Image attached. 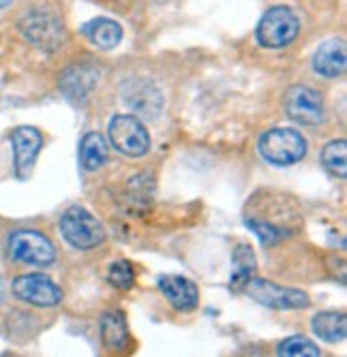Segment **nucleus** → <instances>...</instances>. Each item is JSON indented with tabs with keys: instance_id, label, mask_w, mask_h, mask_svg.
I'll use <instances>...</instances> for the list:
<instances>
[{
	"instance_id": "obj_14",
	"label": "nucleus",
	"mask_w": 347,
	"mask_h": 357,
	"mask_svg": "<svg viewBox=\"0 0 347 357\" xmlns=\"http://www.w3.org/2000/svg\"><path fill=\"white\" fill-rule=\"evenodd\" d=\"M159 289L163 291L168 302L180 312L193 310L200 302L198 287L189 278H182V276H163L159 280Z\"/></svg>"
},
{
	"instance_id": "obj_9",
	"label": "nucleus",
	"mask_w": 347,
	"mask_h": 357,
	"mask_svg": "<svg viewBox=\"0 0 347 357\" xmlns=\"http://www.w3.org/2000/svg\"><path fill=\"white\" fill-rule=\"evenodd\" d=\"M13 294L17 300L41 306V308H52L62 302V291L43 274L17 276L13 280Z\"/></svg>"
},
{
	"instance_id": "obj_22",
	"label": "nucleus",
	"mask_w": 347,
	"mask_h": 357,
	"mask_svg": "<svg viewBox=\"0 0 347 357\" xmlns=\"http://www.w3.org/2000/svg\"><path fill=\"white\" fill-rule=\"evenodd\" d=\"M110 282L118 289H131L133 282H135V274H133V268L127 264V261H116L110 266Z\"/></svg>"
},
{
	"instance_id": "obj_15",
	"label": "nucleus",
	"mask_w": 347,
	"mask_h": 357,
	"mask_svg": "<svg viewBox=\"0 0 347 357\" xmlns=\"http://www.w3.org/2000/svg\"><path fill=\"white\" fill-rule=\"evenodd\" d=\"M101 340L108 351H124L131 342L127 319L120 310L105 312L101 319Z\"/></svg>"
},
{
	"instance_id": "obj_19",
	"label": "nucleus",
	"mask_w": 347,
	"mask_h": 357,
	"mask_svg": "<svg viewBox=\"0 0 347 357\" xmlns=\"http://www.w3.org/2000/svg\"><path fill=\"white\" fill-rule=\"evenodd\" d=\"M234 274H232V289H240L244 287L256 274V255L246 244H240L234 250Z\"/></svg>"
},
{
	"instance_id": "obj_11",
	"label": "nucleus",
	"mask_w": 347,
	"mask_h": 357,
	"mask_svg": "<svg viewBox=\"0 0 347 357\" xmlns=\"http://www.w3.org/2000/svg\"><path fill=\"white\" fill-rule=\"evenodd\" d=\"M11 146L15 158V174L17 178L26 180L35 167V160L43 146V137L33 126H20L11 133Z\"/></svg>"
},
{
	"instance_id": "obj_5",
	"label": "nucleus",
	"mask_w": 347,
	"mask_h": 357,
	"mask_svg": "<svg viewBox=\"0 0 347 357\" xmlns=\"http://www.w3.org/2000/svg\"><path fill=\"white\" fill-rule=\"evenodd\" d=\"M22 35L41 52H56L65 43V26L47 11H33L20 22Z\"/></svg>"
},
{
	"instance_id": "obj_17",
	"label": "nucleus",
	"mask_w": 347,
	"mask_h": 357,
	"mask_svg": "<svg viewBox=\"0 0 347 357\" xmlns=\"http://www.w3.org/2000/svg\"><path fill=\"white\" fill-rule=\"evenodd\" d=\"M311 328L322 340L334 344V342L345 340L347 336V319L343 312H320L313 317Z\"/></svg>"
},
{
	"instance_id": "obj_1",
	"label": "nucleus",
	"mask_w": 347,
	"mask_h": 357,
	"mask_svg": "<svg viewBox=\"0 0 347 357\" xmlns=\"http://www.w3.org/2000/svg\"><path fill=\"white\" fill-rule=\"evenodd\" d=\"M260 152L272 165H294L307 154V139L296 128H272L262 135Z\"/></svg>"
},
{
	"instance_id": "obj_2",
	"label": "nucleus",
	"mask_w": 347,
	"mask_h": 357,
	"mask_svg": "<svg viewBox=\"0 0 347 357\" xmlns=\"http://www.w3.org/2000/svg\"><path fill=\"white\" fill-rule=\"evenodd\" d=\"M60 231L73 248H80V250L94 248V246L103 244V240H105L103 225L88 210H84L80 206H73L62 214Z\"/></svg>"
},
{
	"instance_id": "obj_21",
	"label": "nucleus",
	"mask_w": 347,
	"mask_h": 357,
	"mask_svg": "<svg viewBox=\"0 0 347 357\" xmlns=\"http://www.w3.org/2000/svg\"><path fill=\"white\" fill-rule=\"evenodd\" d=\"M276 355L279 357H320V349L313 340L304 336H292L279 344Z\"/></svg>"
},
{
	"instance_id": "obj_10",
	"label": "nucleus",
	"mask_w": 347,
	"mask_h": 357,
	"mask_svg": "<svg viewBox=\"0 0 347 357\" xmlns=\"http://www.w3.org/2000/svg\"><path fill=\"white\" fill-rule=\"evenodd\" d=\"M122 99L127 103V107H131L135 114L148 116V118H154L161 112V105H163L159 88L150 79H142V77H133L124 82Z\"/></svg>"
},
{
	"instance_id": "obj_8",
	"label": "nucleus",
	"mask_w": 347,
	"mask_h": 357,
	"mask_svg": "<svg viewBox=\"0 0 347 357\" xmlns=\"http://www.w3.org/2000/svg\"><path fill=\"white\" fill-rule=\"evenodd\" d=\"M286 112L300 124H320L326 118L324 99L318 90L309 86H294L286 94Z\"/></svg>"
},
{
	"instance_id": "obj_3",
	"label": "nucleus",
	"mask_w": 347,
	"mask_h": 357,
	"mask_svg": "<svg viewBox=\"0 0 347 357\" xmlns=\"http://www.w3.org/2000/svg\"><path fill=\"white\" fill-rule=\"evenodd\" d=\"M300 30L298 17L288 7H272L264 13L258 24V41L268 50H279L290 45Z\"/></svg>"
},
{
	"instance_id": "obj_16",
	"label": "nucleus",
	"mask_w": 347,
	"mask_h": 357,
	"mask_svg": "<svg viewBox=\"0 0 347 357\" xmlns=\"http://www.w3.org/2000/svg\"><path fill=\"white\" fill-rule=\"evenodd\" d=\"M82 32L88 37V41L99 50H114L122 39V26L108 17H97L88 22L82 28Z\"/></svg>"
},
{
	"instance_id": "obj_23",
	"label": "nucleus",
	"mask_w": 347,
	"mask_h": 357,
	"mask_svg": "<svg viewBox=\"0 0 347 357\" xmlns=\"http://www.w3.org/2000/svg\"><path fill=\"white\" fill-rule=\"evenodd\" d=\"M9 3H11V0H0V9H5V7H7Z\"/></svg>"
},
{
	"instance_id": "obj_20",
	"label": "nucleus",
	"mask_w": 347,
	"mask_h": 357,
	"mask_svg": "<svg viewBox=\"0 0 347 357\" xmlns=\"http://www.w3.org/2000/svg\"><path fill=\"white\" fill-rule=\"evenodd\" d=\"M322 160L328 172H332L339 178H345L347 176V144H345V139L330 142L322 152Z\"/></svg>"
},
{
	"instance_id": "obj_24",
	"label": "nucleus",
	"mask_w": 347,
	"mask_h": 357,
	"mask_svg": "<svg viewBox=\"0 0 347 357\" xmlns=\"http://www.w3.org/2000/svg\"><path fill=\"white\" fill-rule=\"evenodd\" d=\"M3 296H5V291H3V282H0V302H3Z\"/></svg>"
},
{
	"instance_id": "obj_12",
	"label": "nucleus",
	"mask_w": 347,
	"mask_h": 357,
	"mask_svg": "<svg viewBox=\"0 0 347 357\" xmlns=\"http://www.w3.org/2000/svg\"><path fill=\"white\" fill-rule=\"evenodd\" d=\"M99 82V71L90 64H75L60 75V90L73 103H84Z\"/></svg>"
},
{
	"instance_id": "obj_7",
	"label": "nucleus",
	"mask_w": 347,
	"mask_h": 357,
	"mask_svg": "<svg viewBox=\"0 0 347 357\" xmlns=\"http://www.w3.org/2000/svg\"><path fill=\"white\" fill-rule=\"evenodd\" d=\"M244 291L256 302L276 308V310H298V308L309 306V298H307V294H302V291L279 287L274 282H268V280H262L256 276L244 284Z\"/></svg>"
},
{
	"instance_id": "obj_25",
	"label": "nucleus",
	"mask_w": 347,
	"mask_h": 357,
	"mask_svg": "<svg viewBox=\"0 0 347 357\" xmlns=\"http://www.w3.org/2000/svg\"><path fill=\"white\" fill-rule=\"evenodd\" d=\"M5 357H15V355H5Z\"/></svg>"
},
{
	"instance_id": "obj_6",
	"label": "nucleus",
	"mask_w": 347,
	"mask_h": 357,
	"mask_svg": "<svg viewBox=\"0 0 347 357\" xmlns=\"http://www.w3.org/2000/svg\"><path fill=\"white\" fill-rule=\"evenodd\" d=\"M9 252L15 261L28 266H50L56 259L52 240L33 229H20L9 238Z\"/></svg>"
},
{
	"instance_id": "obj_4",
	"label": "nucleus",
	"mask_w": 347,
	"mask_h": 357,
	"mask_svg": "<svg viewBox=\"0 0 347 357\" xmlns=\"http://www.w3.org/2000/svg\"><path fill=\"white\" fill-rule=\"evenodd\" d=\"M110 142L127 156H144L150 150V135L140 118L120 114L110 120Z\"/></svg>"
},
{
	"instance_id": "obj_18",
	"label": "nucleus",
	"mask_w": 347,
	"mask_h": 357,
	"mask_svg": "<svg viewBox=\"0 0 347 357\" xmlns=\"http://www.w3.org/2000/svg\"><path fill=\"white\" fill-rule=\"evenodd\" d=\"M108 142L103 139V135L99 133H88L82 137L80 144V160H82V167L88 172H97L99 167L105 165L108 160Z\"/></svg>"
},
{
	"instance_id": "obj_13",
	"label": "nucleus",
	"mask_w": 347,
	"mask_h": 357,
	"mask_svg": "<svg viewBox=\"0 0 347 357\" xmlns=\"http://www.w3.org/2000/svg\"><path fill=\"white\" fill-rule=\"evenodd\" d=\"M347 67V50L345 41L341 39H330L320 45L313 58V69L318 71L322 77H341Z\"/></svg>"
}]
</instances>
